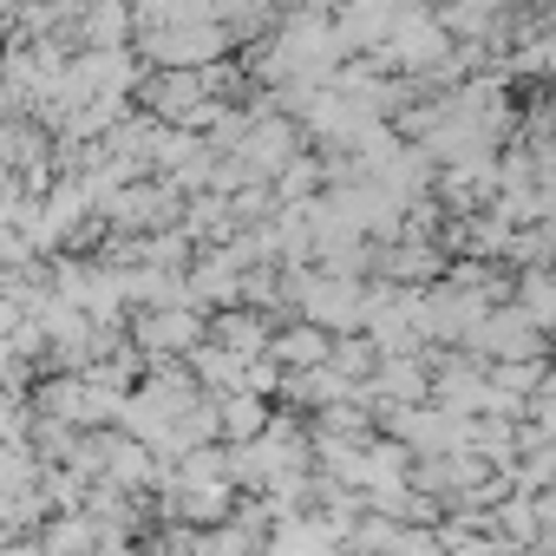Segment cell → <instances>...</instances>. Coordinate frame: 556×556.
<instances>
[{"instance_id": "30bf717a", "label": "cell", "mask_w": 556, "mask_h": 556, "mask_svg": "<svg viewBox=\"0 0 556 556\" xmlns=\"http://www.w3.org/2000/svg\"><path fill=\"white\" fill-rule=\"evenodd\" d=\"M34 543H40V556H92L99 523H92L86 510H53V517H40Z\"/></svg>"}, {"instance_id": "8992f818", "label": "cell", "mask_w": 556, "mask_h": 556, "mask_svg": "<svg viewBox=\"0 0 556 556\" xmlns=\"http://www.w3.org/2000/svg\"><path fill=\"white\" fill-rule=\"evenodd\" d=\"M203 341L210 348H229V354H242V361H255L262 348H268V315H255V308H210L203 315Z\"/></svg>"}, {"instance_id": "8fae6325", "label": "cell", "mask_w": 556, "mask_h": 556, "mask_svg": "<svg viewBox=\"0 0 556 556\" xmlns=\"http://www.w3.org/2000/svg\"><path fill=\"white\" fill-rule=\"evenodd\" d=\"M400 530H406V523H393V517H380V510H361V517L334 536V549H341V556H393V549H400Z\"/></svg>"}, {"instance_id": "4fadbf2b", "label": "cell", "mask_w": 556, "mask_h": 556, "mask_svg": "<svg viewBox=\"0 0 556 556\" xmlns=\"http://www.w3.org/2000/svg\"><path fill=\"white\" fill-rule=\"evenodd\" d=\"M549 242H556V229L549 223H523V229H510L504 236V268H530V262H549Z\"/></svg>"}, {"instance_id": "e0dca14e", "label": "cell", "mask_w": 556, "mask_h": 556, "mask_svg": "<svg viewBox=\"0 0 556 556\" xmlns=\"http://www.w3.org/2000/svg\"><path fill=\"white\" fill-rule=\"evenodd\" d=\"M0 47H8V27H0Z\"/></svg>"}, {"instance_id": "9a60e30c", "label": "cell", "mask_w": 556, "mask_h": 556, "mask_svg": "<svg viewBox=\"0 0 556 556\" xmlns=\"http://www.w3.org/2000/svg\"><path fill=\"white\" fill-rule=\"evenodd\" d=\"M223 203H229V223H236V229H249V223H262V216L275 210V190H268V184L255 177V184H236V190H229Z\"/></svg>"}, {"instance_id": "ba28073f", "label": "cell", "mask_w": 556, "mask_h": 556, "mask_svg": "<svg viewBox=\"0 0 556 556\" xmlns=\"http://www.w3.org/2000/svg\"><path fill=\"white\" fill-rule=\"evenodd\" d=\"M66 34L73 47H131V8L125 0H86Z\"/></svg>"}, {"instance_id": "5b68a950", "label": "cell", "mask_w": 556, "mask_h": 556, "mask_svg": "<svg viewBox=\"0 0 556 556\" xmlns=\"http://www.w3.org/2000/svg\"><path fill=\"white\" fill-rule=\"evenodd\" d=\"M99 478L118 484V491H151V484H157V458H151L131 432L99 426Z\"/></svg>"}, {"instance_id": "3957f363", "label": "cell", "mask_w": 556, "mask_h": 556, "mask_svg": "<svg viewBox=\"0 0 556 556\" xmlns=\"http://www.w3.org/2000/svg\"><path fill=\"white\" fill-rule=\"evenodd\" d=\"M236 151H242V164L268 184V177L282 170L295 151H308V131H302L295 118H282V112H268V118H255V125L242 131V144H236Z\"/></svg>"}, {"instance_id": "52a82bcc", "label": "cell", "mask_w": 556, "mask_h": 556, "mask_svg": "<svg viewBox=\"0 0 556 556\" xmlns=\"http://www.w3.org/2000/svg\"><path fill=\"white\" fill-rule=\"evenodd\" d=\"M328 348H334V334L295 315V321H282V328L268 334V348H262V354H268L275 367H328Z\"/></svg>"}, {"instance_id": "6da1fadb", "label": "cell", "mask_w": 556, "mask_h": 556, "mask_svg": "<svg viewBox=\"0 0 556 556\" xmlns=\"http://www.w3.org/2000/svg\"><path fill=\"white\" fill-rule=\"evenodd\" d=\"M125 341L144 361H184L203 341V308H125Z\"/></svg>"}, {"instance_id": "7c38bea8", "label": "cell", "mask_w": 556, "mask_h": 556, "mask_svg": "<svg viewBox=\"0 0 556 556\" xmlns=\"http://www.w3.org/2000/svg\"><path fill=\"white\" fill-rule=\"evenodd\" d=\"M262 419H268V400H255V393H216V439H223V445L255 439Z\"/></svg>"}, {"instance_id": "7a4b0ae2", "label": "cell", "mask_w": 556, "mask_h": 556, "mask_svg": "<svg viewBox=\"0 0 556 556\" xmlns=\"http://www.w3.org/2000/svg\"><path fill=\"white\" fill-rule=\"evenodd\" d=\"M458 354H471V361H543V354H549V334L530 328V321L504 302V308H491V315L471 328V341H465Z\"/></svg>"}, {"instance_id": "277c9868", "label": "cell", "mask_w": 556, "mask_h": 556, "mask_svg": "<svg viewBox=\"0 0 556 556\" xmlns=\"http://www.w3.org/2000/svg\"><path fill=\"white\" fill-rule=\"evenodd\" d=\"M374 275H380V282H393V289H426V282H439V275H445V249L439 242L393 236V242L374 249Z\"/></svg>"}, {"instance_id": "9c48e42d", "label": "cell", "mask_w": 556, "mask_h": 556, "mask_svg": "<svg viewBox=\"0 0 556 556\" xmlns=\"http://www.w3.org/2000/svg\"><path fill=\"white\" fill-rule=\"evenodd\" d=\"M510 308L549 334L556 321V282H549V262H530V268H510Z\"/></svg>"}, {"instance_id": "2e32d148", "label": "cell", "mask_w": 556, "mask_h": 556, "mask_svg": "<svg viewBox=\"0 0 556 556\" xmlns=\"http://www.w3.org/2000/svg\"><path fill=\"white\" fill-rule=\"evenodd\" d=\"M92 556H138V536H125V530H99Z\"/></svg>"}, {"instance_id": "5bb4252c", "label": "cell", "mask_w": 556, "mask_h": 556, "mask_svg": "<svg viewBox=\"0 0 556 556\" xmlns=\"http://www.w3.org/2000/svg\"><path fill=\"white\" fill-rule=\"evenodd\" d=\"M374 361H380V354H374V341H367V334H334V348H328V367H334L341 380H367V374H374Z\"/></svg>"}]
</instances>
